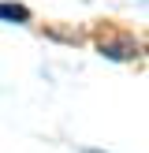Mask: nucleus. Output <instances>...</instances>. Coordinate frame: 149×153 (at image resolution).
<instances>
[{
	"label": "nucleus",
	"mask_w": 149,
	"mask_h": 153,
	"mask_svg": "<svg viewBox=\"0 0 149 153\" xmlns=\"http://www.w3.org/2000/svg\"><path fill=\"white\" fill-rule=\"evenodd\" d=\"M4 19H26V7H11V4H4Z\"/></svg>",
	"instance_id": "nucleus-1"
}]
</instances>
